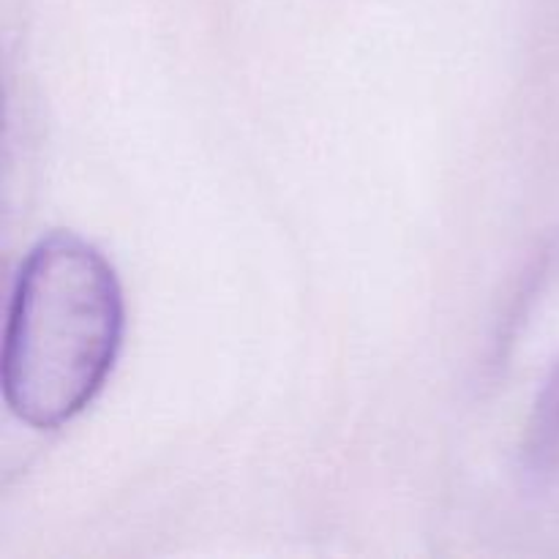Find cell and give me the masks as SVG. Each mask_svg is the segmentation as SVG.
<instances>
[{
  "label": "cell",
  "instance_id": "6da1fadb",
  "mask_svg": "<svg viewBox=\"0 0 559 559\" xmlns=\"http://www.w3.org/2000/svg\"><path fill=\"white\" fill-rule=\"evenodd\" d=\"M123 293L98 249L71 233L38 240L11 295L3 396L33 429H58L96 399L123 344Z\"/></svg>",
  "mask_w": 559,
  "mask_h": 559
},
{
  "label": "cell",
  "instance_id": "7a4b0ae2",
  "mask_svg": "<svg viewBox=\"0 0 559 559\" xmlns=\"http://www.w3.org/2000/svg\"><path fill=\"white\" fill-rule=\"evenodd\" d=\"M524 456H527V467L535 475L559 480V366L551 371L538 402H535L533 418L527 426Z\"/></svg>",
  "mask_w": 559,
  "mask_h": 559
}]
</instances>
